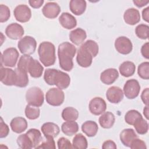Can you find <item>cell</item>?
Returning a JSON list of instances; mask_svg holds the SVG:
<instances>
[{
    "mask_svg": "<svg viewBox=\"0 0 149 149\" xmlns=\"http://www.w3.org/2000/svg\"><path fill=\"white\" fill-rule=\"evenodd\" d=\"M123 19L127 24L135 25L140 21V12L135 8H129L124 12Z\"/></svg>",
    "mask_w": 149,
    "mask_h": 149,
    "instance_id": "ac0fdd59",
    "label": "cell"
},
{
    "mask_svg": "<svg viewBox=\"0 0 149 149\" xmlns=\"http://www.w3.org/2000/svg\"><path fill=\"white\" fill-rule=\"evenodd\" d=\"M41 130L44 136H49L53 138L56 137L60 132L58 125L53 122L44 123L41 127Z\"/></svg>",
    "mask_w": 149,
    "mask_h": 149,
    "instance_id": "7402d4cb",
    "label": "cell"
},
{
    "mask_svg": "<svg viewBox=\"0 0 149 149\" xmlns=\"http://www.w3.org/2000/svg\"><path fill=\"white\" fill-rule=\"evenodd\" d=\"M69 36L71 42L76 45H79L86 39L87 34L84 30L81 28H77L71 31Z\"/></svg>",
    "mask_w": 149,
    "mask_h": 149,
    "instance_id": "603a6c76",
    "label": "cell"
},
{
    "mask_svg": "<svg viewBox=\"0 0 149 149\" xmlns=\"http://www.w3.org/2000/svg\"><path fill=\"white\" fill-rule=\"evenodd\" d=\"M0 137L4 138L6 137L9 133V129L8 126L3 121L2 118H1V122H0Z\"/></svg>",
    "mask_w": 149,
    "mask_h": 149,
    "instance_id": "f6af8a7d",
    "label": "cell"
},
{
    "mask_svg": "<svg viewBox=\"0 0 149 149\" xmlns=\"http://www.w3.org/2000/svg\"><path fill=\"white\" fill-rule=\"evenodd\" d=\"M31 59H32V57L30 55H23L19 58V62L17 63V68L28 73L27 68Z\"/></svg>",
    "mask_w": 149,
    "mask_h": 149,
    "instance_id": "60d3db41",
    "label": "cell"
},
{
    "mask_svg": "<svg viewBox=\"0 0 149 149\" xmlns=\"http://www.w3.org/2000/svg\"><path fill=\"white\" fill-rule=\"evenodd\" d=\"M10 16V12L9 8L5 5H0V22H6L9 20Z\"/></svg>",
    "mask_w": 149,
    "mask_h": 149,
    "instance_id": "b9f144b4",
    "label": "cell"
},
{
    "mask_svg": "<svg viewBox=\"0 0 149 149\" xmlns=\"http://www.w3.org/2000/svg\"><path fill=\"white\" fill-rule=\"evenodd\" d=\"M26 100L30 105L40 107L44 101L43 91L38 87H32L28 89L26 93Z\"/></svg>",
    "mask_w": 149,
    "mask_h": 149,
    "instance_id": "5b68a950",
    "label": "cell"
},
{
    "mask_svg": "<svg viewBox=\"0 0 149 149\" xmlns=\"http://www.w3.org/2000/svg\"><path fill=\"white\" fill-rule=\"evenodd\" d=\"M43 70L44 68L40 62L32 58L27 68V72L31 77L34 78L40 77L42 74Z\"/></svg>",
    "mask_w": 149,
    "mask_h": 149,
    "instance_id": "ffe728a7",
    "label": "cell"
},
{
    "mask_svg": "<svg viewBox=\"0 0 149 149\" xmlns=\"http://www.w3.org/2000/svg\"><path fill=\"white\" fill-rule=\"evenodd\" d=\"M99 47L98 44L92 40H88L84 42L78 49L76 61L82 68H88L91 66L93 58L98 54Z\"/></svg>",
    "mask_w": 149,
    "mask_h": 149,
    "instance_id": "6da1fadb",
    "label": "cell"
},
{
    "mask_svg": "<svg viewBox=\"0 0 149 149\" xmlns=\"http://www.w3.org/2000/svg\"><path fill=\"white\" fill-rule=\"evenodd\" d=\"M119 70L122 76L129 77L133 76L135 73L136 66L131 61H125L120 65Z\"/></svg>",
    "mask_w": 149,
    "mask_h": 149,
    "instance_id": "83f0119b",
    "label": "cell"
},
{
    "mask_svg": "<svg viewBox=\"0 0 149 149\" xmlns=\"http://www.w3.org/2000/svg\"><path fill=\"white\" fill-rule=\"evenodd\" d=\"M26 133L29 136L32 143L33 148H36L41 143L43 138L39 130L35 128H32L27 130Z\"/></svg>",
    "mask_w": 149,
    "mask_h": 149,
    "instance_id": "4dcf8cb0",
    "label": "cell"
},
{
    "mask_svg": "<svg viewBox=\"0 0 149 149\" xmlns=\"http://www.w3.org/2000/svg\"><path fill=\"white\" fill-rule=\"evenodd\" d=\"M137 73L140 77L148 80L149 79V62H144L140 63L138 66Z\"/></svg>",
    "mask_w": 149,
    "mask_h": 149,
    "instance_id": "f35d334b",
    "label": "cell"
},
{
    "mask_svg": "<svg viewBox=\"0 0 149 149\" xmlns=\"http://www.w3.org/2000/svg\"><path fill=\"white\" fill-rule=\"evenodd\" d=\"M72 146L76 149H86L88 146L87 140L84 135L78 133L73 139Z\"/></svg>",
    "mask_w": 149,
    "mask_h": 149,
    "instance_id": "d6a6232c",
    "label": "cell"
},
{
    "mask_svg": "<svg viewBox=\"0 0 149 149\" xmlns=\"http://www.w3.org/2000/svg\"><path fill=\"white\" fill-rule=\"evenodd\" d=\"M17 47L22 54L30 55L35 52L37 47V42L33 37L26 36L19 41Z\"/></svg>",
    "mask_w": 149,
    "mask_h": 149,
    "instance_id": "52a82bcc",
    "label": "cell"
},
{
    "mask_svg": "<svg viewBox=\"0 0 149 149\" xmlns=\"http://www.w3.org/2000/svg\"><path fill=\"white\" fill-rule=\"evenodd\" d=\"M119 72L115 68H109L104 70L100 74V80L105 84H113L118 78Z\"/></svg>",
    "mask_w": 149,
    "mask_h": 149,
    "instance_id": "e0dca14e",
    "label": "cell"
},
{
    "mask_svg": "<svg viewBox=\"0 0 149 149\" xmlns=\"http://www.w3.org/2000/svg\"><path fill=\"white\" fill-rule=\"evenodd\" d=\"M24 30L22 25L17 23L9 24L5 29L6 35L10 39L16 40L23 36Z\"/></svg>",
    "mask_w": 149,
    "mask_h": 149,
    "instance_id": "5bb4252c",
    "label": "cell"
},
{
    "mask_svg": "<svg viewBox=\"0 0 149 149\" xmlns=\"http://www.w3.org/2000/svg\"><path fill=\"white\" fill-rule=\"evenodd\" d=\"M58 148L59 149H65V148H73V146L70 141L65 137H61L57 141Z\"/></svg>",
    "mask_w": 149,
    "mask_h": 149,
    "instance_id": "7bdbcfd3",
    "label": "cell"
},
{
    "mask_svg": "<svg viewBox=\"0 0 149 149\" xmlns=\"http://www.w3.org/2000/svg\"><path fill=\"white\" fill-rule=\"evenodd\" d=\"M87 3L84 0H71L69 2V8L75 15L79 16L84 13L86 9Z\"/></svg>",
    "mask_w": 149,
    "mask_h": 149,
    "instance_id": "484cf974",
    "label": "cell"
},
{
    "mask_svg": "<svg viewBox=\"0 0 149 149\" xmlns=\"http://www.w3.org/2000/svg\"><path fill=\"white\" fill-rule=\"evenodd\" d=\"M141 116V114L138 111L131 109L126 113L125 115V120L127 124L133 125L136 120Z\"/></svg>",
    "mask_w": 149,
    "mask_h": 149,
    "instance_id": "8d00e7d4",
    "label": "cell"
},
{
    "mask_svg": "<svg viewBox=\"0 0 149 149\" xmlns=\"http://www.w3.org/2000/svg\"><path fill=\"white\" fill-rule=\"evenodd\" d=\"M19 56L18 51L13 47L6 48L1 54V65L7 67H15Z\"/></svg>",
    "mask_w": 149,
    "mask_h": 149,
    "instance_id": "ba28073f",
    "label": "cell"
},
{
    "mask_svg": "<svg viewBox=\"0 0 149 149\" xmlns=\"http://www.w3.org/2000/svg\"><path fill=\"white\" fill-rule=\"evenodd\" d=\"M137 137V135L133 129L128 128L123 129L119 135L120 140L126 147H130L132 141Z\"/></svg>",
    "mask_w": 149,
    "mask_h": 149,
    "instance_id": "cb8c5ba5",
    "label": "cell"
},
{
    "mask_svg": "<svg viewBox=\"0 0 149 149\" xmlns=\"http://www.w3.org/2000/svg\"><path fill=\"white\" fill-rule=\"evenodd\" d=\"M36 148H52L55 149V143L54 138L49 136H44V139Z\"/></svg>",
    "mask_w": 149,
    "mask_h": 149,
    "instance_id": "ab89813d",
    "label": "cell"
},
{
    "mask_svg": "<svg viewBox=\"0 0 149 149\" xmlns=\"http://www.w3.org/2000/svg\"><path fill=\"white\" fill-rule=\"evenodd\" d=\"M149 26L147 24H139L135 29V33L136 36L140 39L147 40L148 38Z\"/></svg>",
    "mask_w": 149,
    "mask_h": 149,
    "instance_id": "74e56055",
    "label": "cell"
},
{
    "mask_svg": "<svg viewBox=\"0 0 149 149\" xmlns=\"http://www.w3.org/2000/svg\"><path fill=\"white\" fill-rule=\"evenodd\" d=\"M140 91V86L139 81L134 79L128 80L123 86V93L128 99L136 98Z\"/></svg>",
    "mask_w": 149,
    "mask_h": 149,
    "instance_id": "9c48e42d",
    "label": "cell"
},
{
    "mask_svg": "<svg viewBox=\"0 0 149 149\" xmlns=\"http://www.w3.org/2000/svg\"><path fill=\"white\" fill-rule=\"evenodd\" d=\"M13 15L16 20L20 23H26L30 20L31 17V11L26 5H19L15 8Z\"/></svg>",
    "mask_w": 149,
    "mask_h": 149,
    "instance_id": "8fae6325",
    "label": "cell"
},
{
    "mask_svg": "<svg viewBox=\"0 0 149 149\" xmlns=\"http://www.w3.org/2000/svg\"><path fill=\"white\" fill-rule=\"evenodd\" d=\"M44 79L48 85H55L62 90L67 88L70 83V77L68 73L56 69H47L44 74Z\"/></svg>",
    "mask_w": 149,
    "mask_h": 149,
    "instance_id": "3957f363",
    "label": "cell"
},
{
    "mask_svg": "<svg viewBox=\"0 0 149 149\" xmlns=\"http://www.w3.org/2000/svg\"><path fill=\"white\" fill-rule=\"evenodd\" d=\"M142 17L144 21L148 22L149 21V7H147L142 10Z\"/></svg>",
    "mask_w": 149,
    "mask_h": 149,
    "instance_id": "816d5d0a",
    "label": "cell"
},
{
    "mask_svg": "<svg viewBox=\"0 0 149 149\" xmlns=\"http://www.w3.org/2000/svg\"><path fill=\"white\" fill-rule=\"evenodd\" d=\"M99 123L104 129L111 128L115 123V117L113 113L111 112H104L99 118Z\"/></svg>",
    "mask_w": 149,
    "mask_h": 149,
    "instance_id": "d4e9b609",
    "label": "cell"
},
{
    "mask_svg": "<svg viewBox=\"0 0 149 149\" xmlns=\"http://www.w3.org/2000/svg\"><path fill=\"white\" fill-rule=\"evenodd\" d=\"M98 126L97 123L93 120H87L81 125L82 132L88 137H94L98 132Z\"/></svg>",
    "mask_w": 149,
    "mask_h": 149,
    "instance_id": "4316f807",
    "label": "cell"
},
{
    "mask_svg": "<svg viewBox=\"0 0 149 149\" xmlns=\"http://www.w3.org/2000/svg\"><path fill=\"white\" fill-rule=\"evenodd\" d=\"M59 22L65 29L70 30L74 28L77 25L76 18L68 12H63L59 17Z\"/></svg>",
    "mask_w": 149,
    "mask_h": 149,
    "instance_id": "d6986e66",
    "label": "cell"
},
{
    "mask_svg": "<svg viewBox=\"0 0 149 149\" xmlns=\"http://www.w3.org/2000/svg\"><path fill=\"white\" fill-rule=\"evenodd\" d=\"M40 114V109L38 107L27 104L25 108V115L30 120L37 119Z\"/></svg>",
    "mask_w": 149,
    "mask_h": 149,
    "instance_id": "d590c367",
    "label": "cell"
},
{
    "mask_svg": "<svg viewBox=\"0 0 149 149\" xmlns=\"http://www.w3.org/2000/svg\"><path fill=\"white\" fill-rule=\"evenodd\" d=\"M106 97L112 104H118L123 98L122 90L117 86L110 87L106 92Z\"/></svg>",
    "mask_w": 149,
    "mask_h": 149,
    "instance_id": "2e32d148",
    "label": "cell"
},
{
    "mask_svg": "<svg viewBox=\"0 0 149 149\" xmlns=\"http://www.w3.org/2000/svg\"><path fill=\"white\" fill-rule=\"evenodd\" d=\"M134 127L139 134H145L148 130V124L143 116L138 118L133 124Z\"/></svg>",
    "mask_w": 149,
    "mask_h": 149,
    "instance_id": "836d02e7",
    "label": "cell"
},
{
    "mask_svg": "<svg viewBox=\"0 0 149 149\" xmlns=\"http://www.w3.org/2000/svg\"><path fill=\"white\" fill-rule=\"evenodd\" d=\"M148 93L149 89L148 88H146L143 91L141 94V100L143 101V103L146 105H148Z\"/></svg>",
    "mask_w": 149,
    "mask_h": 149,
    "instance_id": "7dc6e473",
    "label": "cell"
},
{
    "mask_svg": "<svg viewBox=\"0 0 149 149\" xmlns=\"http://www.w3.org/2000/svg\"><path fill=\"white\" fill-rule=\"evenodd\" d=\"M18 146L23 149H30L33 148L32 143L26 133L20 134L16 140Z\"/></svg>",
    "mask_w": 149,
    "mask_h": 149,
    "instance_id": "e575fe53",
    "label": "cell"
},
{
    "mask_svg": "<svg viewBox=\"0 0 149 149\" xmlns=\"http://www.w3.org/2000/svg\"><path fill=\"white\" fill-rule=\"evenodd\" d=\"M45 99L47 102L51 106H60L64 101L65 94L62 89L53 87L47 91L45 94Z\"/></svg>",
    "mask_w": 149,
    "mask_h": 149,
    "instance_id": "8992f818",
    "label": "cell"
},
{
    "mask_svg": "<svg viewBox=\"0 0 149 149\" xmlns=\"http://www.w3.org/2000/svg\"><path fill=\"white\" fill-rule=\"evenodd\" d=\"M130 148L132 149H146L147 146L144 141L137 137L132 141Z\"/></svg>",
    "mask_w": 149,
    "mask_h": 149,
    "instance_id": "ee69618b",
    "label": "cell"
},
{
    "mask_svg": "<svg viewBox=\"0 0 149 149\" xmlns=\"http://www.w3.org/2000/svg\"><path fill=\"white\" fill-rule=\"evenodd\" d=\"M12 130L16 133H21L27 128V122L23 117H16L12 119L10 123Z\"/></svg>",
    "mask_w": 149,
    "mask_h": 149,
    "instance_id": "44dd1931",
    "label": "cell"
},
{
    "mask_svg": "<svg viewBox=\"0 0 149 149\" xmlns=\"http://www.w3.org/2000/svg\"><path fill=\"white\" fill-rule=\"evenodd\" d=\"M61 130L65 135L72 136L78 132V123L75 121L65 122L61 126Z\"/></svg>",
    "mask_w": 149,
    "mask_h": 149,
    "instance_id": "f1b7e54d",
    "label": "cell"
},
{
    "mask_svg": "<svg viewBox=\"0 0 149 149\" xmlns=\"http://www.w3.org/2000/svg\"><path fill=\"white\" fill-rule=\"evenodd\" d=\"M15 71L16 74V80L15 86L19 87H25L29 83V77L27 73L19 68H15Z\"/></svg>",
    "mask_w": 149,
    "mask_h": 149,
    "instance_id": "f546056e",
    "label": "cell"
},
{
    "mask_svg": "<svg viewBox=\"0 0 149 149\" xmlns=\"http://www.w3.org/2000/svg\"><path fill=\"white\" fill-rule=\"evenodd\" d=\"M141 53L143 57L146 59L149 58V43L148 42H146L143 44L141 48Z\"/></svg>",
    "mask_w": 149,
    "mask_h": 149,
    "instance_id": "bcb514c9",
    "label": "cell"
},
{
    "mask_svg": "<svg viewBox=\"0 0 149 149\" xmlns=\"http://www.w3.org/2000/svg\"><path fill=\"white\" fill-rule=\"evenodd\" d=\"M61 7L54 2H48L43 6L42 12L43 15L48 19L56 18L61 12Z\"/></svg>",
    "mask_w": 149,
    "mask_h": 149,
    "instance_id": "9a60e30c",
    "label": "cell"
},
{
    "mask_svg": "<svg viewBox=\"0 0 149 149\" xmlns=\"http://www.w3.org/2000/svg\"><path fill=\"white\" fill-rule=\"evenodd\" d=\"M38 54L40 62L45 66H50L55 63V47L52 42L44 41L40 43L38 48Z\"/></svg>",
    "mask_w": 149,
    "mask_h": 149,
    "instance_id": "277c9868",
    "label": "cell"
},
{
    "mask_svg": "<svg viewBox=\"0 0 149 149\" xmlns=\"http://www.w3.org/2000/svg\"><path fill=\"white\" fill-rule=\"evenodd\" d=\"M133 2L138 8H141L143 6L147 5L149 3V1L144 0H133Z\"/></svg>",
    "mask_w": 149,
    "mask_h": 149,
    "instance_id": "f907efd6",
    "label": "cell"
},
{
    "mask_svg": "<svg viewBox=\"0 0 149 149\" xmlns=\"http://www.w3.org/2000/svg\"><path fill=\"white\" fill-rule=\"evenodd\" d=\"M76 53V47L69 42H63L59 45L58 56L59 66L62 69L70 72L73 69V58L75 56Z\"/></svg>",
    "mask_w": 149,
    "mask_h": 149,
    "instance_id": "7a4b0ae2",
    "label": "cell"
},
{
    "mask_svg": "<svg viewBox=\"0 0 149 149\" xmlns=\"http://www.w3.org/2000/svg\"><path fill=\"white\" fill-rule=\"evenodd\" d=\"M102 148L104 149L107 148H113V149H116L117 148L116 145L115 143L112 140H108L104 142L102 146Z\"/></svg>",
    "mask_w": 149,
    "mask_h": 149,
    "instance_id": "681fc988",
    "label": "cell"
},
{
    "mask_svg": "<svg viewBox=\"0 0 149 149\" xmlns=\"http://www.w3.org/2000/svg\"><path fill=\"white\" fill-rule=\"evenodd\" d=\"M143 114L147 119H148V105H146L143 109Z\"/></svg>",
    "mask_w": 149,
    "mask_h": 149,
    "instance_id": "f5cc1de1",
    "label": "cell"
},
{
    "mask_svg": "<svg viewBox=\"0 0 149 149\" xmlns=\"http://www.w3.org/2000/svg\"><path fill=\"white\" fill-rule=\"evenodd\" d=\"M88 108L90 112L96 116L101 115L107 109V104L105 100L99 97L91 99L89 102Z\"/></svg>",
    "mask_w": 149,
    "mask_h": 149,
    "instance_id": "7c38bea8",
    "label": "cell"
},
{
    "mask_svg": "<svg viewBox=\"0 0 149 149\" xmlns=\"http://www.w3.org/2000/svg\"><path fill=\"white\" fill-rule=\"evenodd\" d=\"M44 0H30L29 1V5L34 9L40 8L44 3Z\"/></svg>",
    "mask_w": 149,
    "mask_h": 149,
    "instance_id": "c3c4849f",
    "label": "cell"
},
{
    "mask_svg": "<svg viewBox=\"0 0 149 149\" xmlns=\"http://www.w3.org/2000/svg\"><path fill=\"white\" fill-rule=\"evenodd\" d=\"M78 111L71 107L64 108L62 112V118L65 121H75L78 119Z\"/></svg>",
    "mask_w": 149,
    "mask_h": 149,
    "instance_id": "1f68e13d",
    "label": "cell"
},
{
    "mask_svg": "<svg viewBox=\"0 0 149 149\" xmlns=\"http://www.w3.org/2000/svg\"><path fill=\"white\" fill-rule=\"evenodd\" d=\"M16 74L15 70L1 65V81L6 86H15Z\"/></svg>",
    "mask_w": 149,
    "mask_h": 149,
    "instance_id": "4fadbf2b",
    "label": "cell"
},
{
    "mask_svg": "<svg viewBox=\"0 0 149 149\" xmlns=\"http://www.w3.org/2000/svg\"><path fill=\"white\" fill-rule=\"evenodd\" d=\"M115 48L119 53L127 55L132 52L133 45L129 38L125 36H120L115 40Z\"/></svg>",
    "mask_w": 149,
    "mask_h": 149,
    "instance_id": "30bf717a",
    "label": "cell"
}]
</instances>
